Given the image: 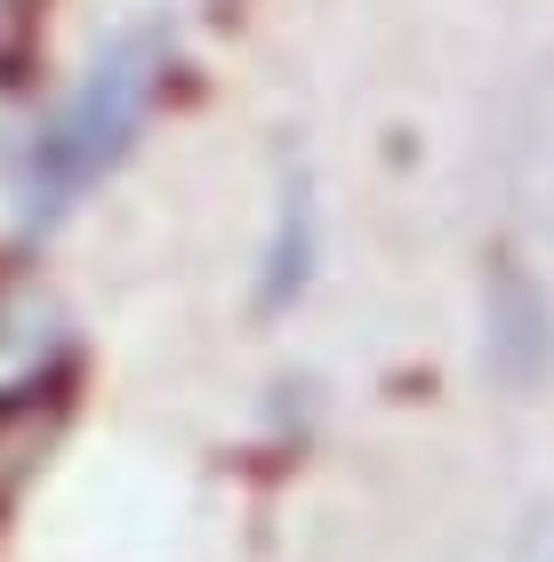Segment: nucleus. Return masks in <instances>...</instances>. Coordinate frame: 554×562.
<instances>
[{"label":"nucleus","mask_w":554,"mask_h":562,"mask_svg":"<svg viewBox=\"0 0 554 562\" xmlns=\"http://www.w3.org/2000/svg\"><path fill=\"white\" fill-rule=\"evenodd\" d=\"M161 72H169V33H154V24H137V33L97 48L89 72L72 81V97L41 121V137L24 145V225L65 217L72 201L129 153L145 105L161 97Z\"/></svg>","instance_id":"nucleus-1"},{"label":"nucleus","mask_w":554,"mask_h":562,"mask_svg":"<svg viewBox=\"0 0 554 562\" xmlns=\"http://www.w3.org/2000/svg\"><path fill=\"white\" fill-rule=\"evenodd\" d=\"M65 362H72V322L57 290H41L33 273H9L0 281V411L48 394Z\"/></svg>","instance_id":"nucleus-2"}]
</instances>
